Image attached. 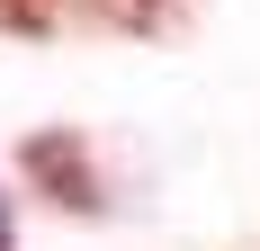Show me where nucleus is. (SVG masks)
<instances>
[{
  "mask_svg": "<svg viewBox=\"0 0 260 251\" xmlns=\"http://www.w3.org/2000/svg\"><path fill=\"white\" fill-rule=\"evenodd\" d=\"M18 171L45 189L54 206H72V215H99L108 206V189H99V162H90V144H81L72 125H36L18 144Z\"/></svg>",
  "mask_w": 260,
  "mask_h": 251,
  "instance_id": "obj_1",
  "label": "nucleus"
},
{
  "mask_svg": "<svg viewBox=\"0 0 260 251\" xmlns=\"http://www.w3.org/2000/svg\"><path fill=\"white\" fill-rule=\"evenodd\" d=\"M0 27L9 36H54L63 27V0H0Z\"/></svg>",
  "mask_w": 260,
  "mask_h": 251,
  "instance_id": "obj_2",
  "label": "nucleus"
},
{
  "mask_svg": "<svg viewBox=\"0 0 260 251\" xmlns=\"http://www.w3.org/2000/svg\"><path fill=\"white\" fill-rule=\"evenodd\" d=\"M171 9H180V0H135V27H161Z\"/></svg>",
  "mask_w": 260,
  "mask_h": 251,
  "instance_id": "obj_3",
  "label": "nucleus"
},
{
  "mask_svg": "<svg viewBox=\"0 0 260 251\" xmlns=\"http://www.w3.org/2000/svg\"><path fill=\"white\" fill-rule=\"evenodd\" d=\"M0 251H18V215H9V198H0Z\"/></svg>",
  "mask_w": 260,
  "mask_h": 251,
  "instance_id": "obj_4",
  "label": "nucleus"
}]
</instances>
